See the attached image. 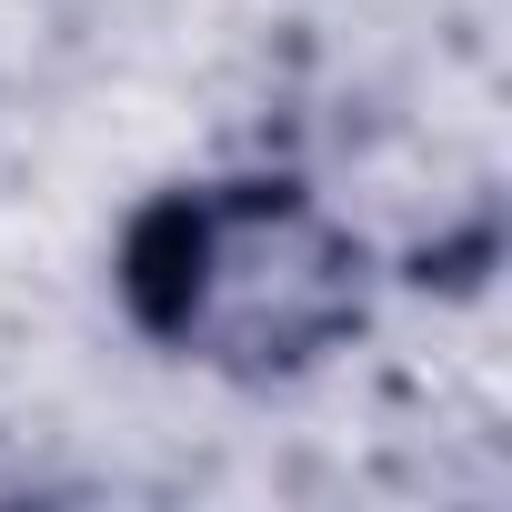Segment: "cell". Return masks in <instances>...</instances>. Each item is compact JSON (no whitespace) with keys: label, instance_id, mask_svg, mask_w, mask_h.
<instances>
[{"label":"cell","instance_id":"1","mask_svg":"<svg viewBox=\"0 0 512 512\" xmlns=\"http://www.w3.org/2000/svg\"><path fill=\"white\" fill-rule=\"evenodd\" d=\"M131 302L211 362H302L352 312V251L282 191H201L131 231Z\"/></svg>","mask_w":512,"mask_h":512}]
</instances>
